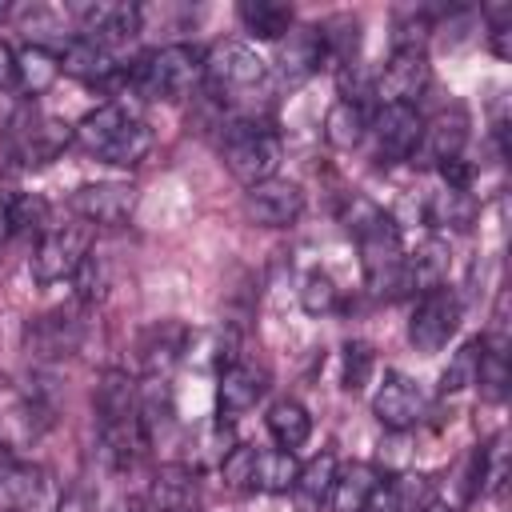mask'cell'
Here are the masks:
<instances>
[{"mask_svg": "<svg viewBox=\"0 0 512 512\" xmlns=\"http://www.w3.org/2000/svg\"><path fill=\"white\" fill-rule=\"evenodd\" d=\"M348 232L360 244V268H364V284L376 296H404V240L400 228L388 212H380L368 200H352V212L344 216Z\"/></svg>", "mask_w": 512, "mask_h": 512, "instance_id": "1", "label": "cell"}, {"mask_svg": "<svg viewBox=\"0 0 512 512\" xmlns=\"http://www.w3.org/2000/svg\"><path fill=\"white\" fill-rule=\"evenodd\" d=\"M72 140L88 156H96V160H104L112 168H136L152 152L148 120L140 112H132L124 100H108V104L84 112L80 124L72 128Z\"/></svg>", "mask_w": 512, "mask_h": 512, "instance_id": "2", "label": "cell"}, {"mask_svg": "<svg viewBox=\"0 0 512 512\" xmlns=\"http://www.w3.org/2000/svg\"><path fill=\"white\" fill-rule=\"evenodd\" d=\"M128 88L144 100H188L204 84V48L196 44H164L120 68Z\"/></svg>", "mask_w": 512, "mask_h": 512, "instance_id": "3", "label": "cell"}, {"mask_svg": "<svg viewBox=\"0 0 512 512\" xmlns=\"http://www.w3.org/2000/svg\"><path fill=\"white\" fill-rule=\"evenodd\" d=\"M204 84L220 100L240 104V116H252L256 100L272 88V64L244 40H220L204 52Z\"/></svg>", "mask_w": 512, "mask_h": 512, "instance_id": "4", "label": "cell"}, {"mask_svg": "<svg viewBox=\"0 0 512 512\" xmlns=\"http://www.w3.org/2000/svg\"><path fill=\"white\" fill-rule=\"evenodd\" d=\"M224 164L228 172L244 184V188H256L264 180H272L280 172V160H284V140L280 132L272 128V120L264 116H232L224 124Z\"/></svg>", "mask_w": 512, "mask_h": 512, "instance_id": "5", "label": "cell"}, {"mask_svg": "<svg viewBox=\"0 0 512 512\" xmlns=\"http://www.w3.org/2000/svg\"><path fill=\"white\" fill-rule=\"evenodd\" d=\"M460 332V296L440 284L432 292H420L416 296V308L408 316V340L416 352L424 356H436L452 336Z\"/></svg>", "mask_w": 512, "mask_h": 512, "instance_id": "6", "label": "cell"}, {"mask_svg": "<svg viewBox=\"0 0 512 512\" xmlns=\"http://www.w3.org/2000/svg\"><path fill=\"white\" fill-rule=\"evenodd\" d=\"M84 256H88V232L80 224H56L36 236L28 272L36 284H60V280H72Z\"/></svg>", "mask_w": 512, "mask_h": 512, "instance_id": "7", "label": "cell"}, {"mask_svg": "<svg viewBox=\"0 0 512 512\" xmlns=\"http://www.w3.org/2000/svg\"><path fill=\"white\" fill-rule=\"evenodd\" d=\"M76 20V36H88L96 44H104L108 52L132 44L144 28V12L136 4H120V0H88V4H76L68 12Z\"/></svg>", "mask_w": 512, "mask_h": 512, "instance_id": "8", "label": "cell"}, {"mask_svg": "<svg viewBox=\"0 0 512 512\" xmlns=\"http://www.w3.org/2000/svg\"><path fill=\"white\" fill-rule=\"evenodd\" d=\"M64 488L40 464H12L0 472V512H60Z\"/></svg>", "mask_w": 512, "mask_h": 512, "instance_id": "9", "label": "cell"}, {"mask_svg": "<svg viewBox=\"0 0 512 512\" xmlns=\"http://www.w3.org/2000/svg\"><path fill=\"white\" fill-rule=\"evenodd\" d=\"M424 408H428L424 388H420L412 376H404V372H396V368H388V372L380 376L376 396H372V416L380 420V428H388V432H408V428H416V424L424 420Z\"/></svg>", "mask_w": 512, "mask_h": 512, "instance_id": "10", "label": "cell"}, {"mask_svg": "<svg viewBox=\"0 0 512 512\" xmlns=\"http://www.w3.org/2000/svg\"><path fill=\"white\" fill-rule=\"evenodd\" d=\"M428 56L424 48H392L380 80L372 84L376 88V104H408L416 108V100L428 92Z\"/></svg>", "mask_w": 512, "mask_h": 512, "instance_id": "11", "label": "cell"}, {"mask_svg": "<svg viewBox=\"0 0 512 512\" xmlns=\"http://www.w3.org/2000/svg\"><path fill=\"white\" fill-rule=\"evenodd\" d=\"M72 212L96 228H120L136 212V188L124 180H96L72 192Z\"/></svg>", "mask_w": 512, "mask_h": 512, "instance_id": "12", "label": "cell"}, {"mask_svg": "<svg viewBox=\"0 0 512 512\" xmlns=\"http://www.w3.org/2000/svg\"><path fill=\"white\" fill-rule=\"evenodd\" d=\"M368 132L376 136V152L384 160H412L424 140V116L408 104H376Z\"/></svg>", "mask_w": 512, "mask_h": 512, "instance_id": "13", "label": "cell"}, {"mask_svg": "<svg viewBox=\"0 0 512 512\" xmlns=\"http://www.w3.org/2000/svg\"><path fill=\"white\" fill-rule=\"evenodd\" d=\"M244 212L260 228H288L304 216V188L292 184V180L272 176V180L244 192Z\"/></svg>", "mask_w": 512, "mask_h": 512, "instance_id": "14", "label": "cell"}, {"mask_svg": "<svg viewBox=\"0 0 512 512\" xmlns=\"http://www.w3.org/2000/svg\"><path fill=\"white\" fill-rule=\"evenodd\" d=\"M384 484L388 476L372 464H344L336 468V480H332V492H328V508L332 512H372L376 500L384 496Z\"/></svg>", "mask_w": 512, "mask_h": 512, "instance_id": "15", "label": "cell"}, {"mask_svg": "<svg viewBox=\"0 0 512 512\" xmlns=\"http://www.w3.org/2000/svg\"><path fill=\"white\" fill-rule=\"evenodd\" d=\"M324 64H328L324 28H316V24H292V32L280 40V76L288 84H304Z\"/></svg>", "mask_w": 512, "mask_h": 512, "instance_id": "16", "label": "cell"}, {"mask_svg": "<svg viewBox=\"0 0 512 512\" xmlns=\"http://www.w3.org/2000/svg\"><path fill=\"white\" fill-rule=\"evenodd\" d=\"M268 392V372L256 368V364H244V360H232L228 368H220V380H216V408L220 416H244L252 412Z\"/></svg>", "mask_w": 512, "mask_h": 512, "instance_id": "17", "label": "cell"}, {"mask_svg": "<svg viewBox=\"0 0 512 512\" xmlns=\"http://www.w3.org/2000/svg\"><path fill=\"white\" fill-rule=\"evenodd\" d=\"M80 320L68 316V312H48V316H36L28 328H24V344L36 360H64L80 348Z\"/></svg>", "mask_w": 512, "mask_h": 512, "instance_id": "18", "label": "cell"}, {"mask_svg": "<svg viewBox=\"0 0 512 512\" xmlns=\"http://www.w3.org/2000/svg\"><path fill=\"white\" fill-rule=\"evenodd\" d=\"M152 512H200V480L192 464H164L148 488Z\"/></svg>", "mask_w": 512, "mask_h": 512, "instance_id": "19", "label": "cell"}, {"mask_svg": "<svg viewBox=\"0 0 512 512\" xmlns=\"http://www.w3.org/2000/svg\"><path fill=\"white\" fill-rule=\"evenodd\" d=\"M56 56H60V72L80 76L88 84H104V80L120 76V68H124V64H116V52H108L104 44L76 36V32L64 40V48H56Z\"/></svg>", "mask_w": 512, "mask_h": 512, "instance_id": "20", "label": "cell"}, {"mask_svg": "<svg viewBox=\"0 0 512 512\" xmlns=\"http://www.w3.org/2000/svg\"><path fill=\"white\" fill-rule=\"evenodd\" d=\"M192 348V332L180 320H160L144 332L140 340V360L148 368V376H168Z\"/></svg>", "mask_w": 512, "mask_h": 512, "instance_id": "21", "label": "cell"}, {"mask_svg": "<svg viewBox=\"0 0 512 512\" xmlns=\"http://www.w3.org/2000/svg\"><path fill=\"white\" fill-rule=\"evenodd\" d=\"M92 408H96V424L100 420H124V416H140V384L124 372V368H108L92 392Z\"/></svg>", "mask_w": 512, "mask_h": 512, "instance_id": "22", "label": "cell"}, {"mask_svg": "<svg viewBox=\"0 0 512 512\" xmlns=\"http://www.w3.org/2000/svg\"><path fill=\"white\" fill-rule=\"evenodd\" d=\"M264 428H268V436H272L276 448L296 452V448L312 436V412H308L300 400L280 396V400L268 404V412H264Z\"/></svg>", "mask_w": 512, "mask_h": 512, "instance_id": "23", "label": "cell"}, {"mask_svg": "<svg viewBox=\"0 0 512 512\" xmlns=\"http://www.w3.org/2000/svg\"><path fill=\"white\" fill-rule=\"evenodd\" d=\"M236 20L256 40H284L296 24V12H292V4H280V0H240Z\"/></svg>", "mask_w": 512, "mask_h": 512, "instance_id": "24", "label": "cell"}, {"mask_svg": "<svg viewBox=\"0 0 512 512\" xmlns=\"http://www.w3.org/2000/svg\"><path fill=\"white\" fill-rule=\"evenodd\" d=\"M464 144H468V112H464V108H448V112H440V116H432V120L424 124L420 148H424L436 164H444V160H452V156H464Z\"/></svg>", "mask_w": 512, "mask_h": 512, "instance_id": "25", "label": "cell"}, {"mask_svg": "<svg viewBox=\"0 0 512 512\" xmlns=\"http://www.w3.org/2000/svg\"><path fill=\"white\" fill-rule=\"evenodd\" d=\"M444 280H448V244L440 236H428L412 256H404V288L432 292Z\"/></svg>", "mask_w": 512, "mask_h": 512, "instance_id": "26", "label": "cell"}, {"mask_svg": "<svg viewBox=\"0 0 512 512\" xmlns=\"http://www.w3.org/2000/svg\"><path fill=\"white\" fill-rule=\"evenodd\" d=\"M60 76V56L52 48H40V44H24L16 52V92L36 100L44 96Z\"/></svg>", "mask_w": 512, "mask_h": 512, "instance_id": "27", "label": "cell"}, {"mask_svg": "<svg viewBox=\"0 0 512 512\" xmlns=\"http://www.w3.org/2000/svg\"><path fill=\"white\" fill-rule=\"evenodd\" d=\"M0 232L4 236H40L48 232V200L36 192H8L0 200Z\"/></svg>", "mask_w": 512, "mask_h": 512, "instance_id": "28", "label": "cell"}, {"mask_svg": "<svg viewBox=\"0 0 512 512\" xmlns=\"http://www.w3.org/2000/svg\"><path fill=\"white\" fill-rule=\"evenodd\" d=\"M476 196L472 192H452V188H440L428 196L424 204V220L432 228H448V232H464L476 224Z\"/></svg>", "mask_w": 512, "mask_h": 512, "instance_id": "29", "label": "cell"}, {"mask_svg": "<svg viewBox=\"0 0 512 512\" xmlns=\"http://www.w3.org/2000/svg\"><path fill=\"white\" fill-rule=\"evenodd\" d=\"M296 476H300L296 452H288V448H260V456H256V488L252 492H268V496L292 492Z\"/></svg>", "mask_w": 512, "mask_h": 512, "instance_id": "30", "label": "cell"}, {"mask_svg": "<svg viewBox=\"0 0 512 512\" xmlns=\"http://www.w3.org/2000/svg\"><path fill=\"white\" fill-rule=\"evenodd\" d=\"M368 104H356V100H336L324 116V136L336 144V148H356L364 136H368Z\"/></svg>", "mask_w": 512, "mask_h": 512, "instance_id": "31", "label": "cell"}, {"mask_svg": "<svg viewBox=\"0 0 512 512\" xmlns=\"http://www.w3.org/2000/svg\"><path fill=\"white\" fill-rule=\"evenodd\" d=\"M12 20H16V24L32 36V44H40V48H48V40H56V44L64 48V40H68V32H64L68 12H64V8H52V4H24V8L12 12Z\"/></svg>", "mask_w": 512, "mask_h": 512, "instance_id": "32", "label": "cell"}, {"mask_svg": "<svg viewBox=\"0 0 512 512\" xmlns=\"http://www.w3.org/2000/svg\"><path fill=\"white\" fill-rule=\"evenodd\" d=\"M480 352H484V336H472V340H464V344L452 352L448 368L440 372V392H444V396H456V392H464V388L476 384Z\"/></svg>", "mask_w": 512, "mask_h": 512, "instance_id": "33", "label": "cell"}, {"mask_svg": "<svg viewBox=\"0 0 512 512\" xmlns=\"http://www.w3.org/2000/svg\"><path fill=\"white\" fill-rule=\"evenodd\" d=\"M384 500L392 512H420L428 500H436V484L420 472H400L384 484Z\"/></svg>", "mask_w": 512, "mask_h": 512, "instance_id": "34", "label": "cell"}, {"mask_svg": "<svg viewBox=\"0 0 512 512\" xmlns=\"http://www.w3.org/2000/svg\"><path fill=\"white\" fill-rule=\"evenodd\" d=\"M476 384H480V396L484 400H504V388H508V356H504V340H488L484 336V352H480V372H476Z\"/></svg>", "mask_w": 512, "mask_h": 512, "instance_id": "35", "label": "cell"}, {"mask_svg": "<svg viewBox=\"0 0 512 512\" xmlns=\"http://www.w3.org/2000/svg\"><path fill=\"white\" fill-rule=\"evenodd\" d=\"M336 456L332 452H320L312 456L308 464H300V476H296V492L308 500V504H324L328 492H332V480H336Z\"/></svg>", "mask_w": 512, "mask_h": 512, "instance_id": "36", "label": "cell"}, {"mask_svg": "<svg viewBox=\"0 0 512 512\" xmlns=\"http://www.w3.org/2000/svg\"><path fill=\"white\" fill-rule=\"evenodd\" d=\"M256 456H260L256 444H232V452L220 460L224 484L236 488V492H252L256 488Z\"/></svg>", "mask_w": 512, "mask_h": 512, "instance_id": "37", "label": "cell"}, {"mask_svg": "<svg viewBox=\"0 0 512 512\" xmlns=\"http://www.w3.org/2000/svg\"><path fill=\"white\" fill-rule=\"evenodd\" d=\"M372 368H376V356H372L368 344H360V340L344 344V368H340V384H344V392H360V388L368 384Z\"/></svg>", "mask_w": 512, "mask_h": 512, "instance_id": "38", "label": "cell"}, {"mask_svg": "<svg viewBox=\"0 0 512 512\" xmlns=\"http://www.w3.org/2000/svg\"><path fill=\"white\" fill-rule=\"evenodd\" d=\"M72 284H76V296L80 304H96L104 300V288H108V276H104V260L88 248V256L80 260V268L72 272Z\"/></svg>", "mask_w": 512, "mask_h": 512, "instance_id": "39", "label": "cell"}, {"mask_svg": "<svg viewBox=\"0 0 512 512\" xmlns=\"http://www.w3.org/2000/svg\"><path fill=\"white\" fill-rule=\"evenodd\" d=\"M300 304L308 316H328L336 308V284L328 272H308L304 288H300Z\"/></svg>", "mask_w": 512, "mask_h": 512, "instance_id": "40", "label": "cell"}, {"mask_svg": "<svg viewBox=\"0 0 512 512\" xmlns=\"http://www.w3.org/2000/svg\"><path fill=\"white\" fill-rule=\"evenodd\" d=\"M440 168V180H444V188H452V192H472V180H476V164L468 160V156H452V160H444V164H436Z\"/></svg>", "mask_w": 512, "mask_h": 512, "instance_id": "41", "label": "cell"}, {"mask_svg": "<svg viewBox=\"0 0 512 512\" xmlns=\"http://www.w3.org/2000/svg\"><path fill=\"white\" fill-rule=\"evenodd\" d=\"M508 36H512V8L504 4V8H496L492 16H488V44H492V56L496 60H508Z\"/></svg>", "mask_w": 512, "mask_h": 512, "instance_id": "42", "label": "cell"}, {"mask_svg": "<svg viewBox=\"0 0 512 512\" xmlns=\"http://www.w3.org/2000/svg\"><path fill=\"white\" fill-rule=\"evenodd\" d=\"M16 88V48L0 36V92Z\"/></svg>", "mask_w": 512, "mask_h": 512, "instance_id": "43", "label": "cell"}, {"mask_svg": "<svg viewBox=\"0 0 512 512\" xmlns=\"http://www.w3.org/2000/svg\"><path fill=\"white\" fill-rule=\"evenodd\" d=\"M92 512H140V500H136V496L116 492V496H100Z\"/></svg>", "mask_w": 512, "mask_h": 512, "instance_id": "44", "label": "cell"}, {"mask_svg": "<svg viewBox=\"0 0 512 512\" xmlns=\"http://www.w3.org/2000/svg\"><path fill=\"white\" fill-rule=\"evenodd\" d=\"M12 464H16V456H12L8 440H0V472H4V468H12Z\"/></svg>", "mask_w": 512, "mask_h": 512, "instance_id": "45", "label": "cell"}, {"mask_svg": "<svg viewBox=\"0 0 512 512\" xmlns=\"http://www.w3.org/2000/svg\"><path fill=\"white\" fill-rule=\"evenodd\" d=\"M420 512H456V508H452V504H444V500L436 496V500H428V504H424Z\"/></svg>", "mask_w": 512, "mask_h": 512, "instance_id": "46", "label": "cell"}, {"mask_svg": "<svg viewBox=\"0 0 512 512\" xmlns=\"http://www.w3.org/2000/svg\"><path fill=\"white\" fill-rule=\"evenodd\" d=\"M12 12H16V8H12V4H0V20H8V16H12Z\"/></svg>", "mask_w": 512, "mask_h": 512, "instance_id": "47", "label": "cell"}]
</instances>
